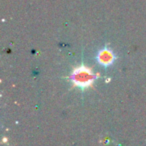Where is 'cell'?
<instances>
[{
  "label": "cell",
  "mask_w": 146,
  "mask_h": 146,
  "mask_svg": "<svg viewBox=\"0 0 146 146\" xmlns=\"http://www.w3.org/2000/svg\"><path fill=\"white\" fill-rule=\"evenodd\" d=\"M98 60L101 64H110L113 60V54L107 50H103L98 55Z\"/></svg>",
  "instance_id": "cell-1"
},
{
  "label": "cell",
  "mask_w": 146,
  "mask_h": 146,
  "mask_svg": "<svg viewBox=\"0 0 146 146\" xmlns=\"http://www.w3.org/2000/svg\"><path fill=\"white\" fill-rule=\"evenodd\" d=\"M74 80L80 85V84H82V82H85V84L89 83V81H91L92 79L87 72L85 73L80 72V73H76L75 76H74Z\"/></svg>",
  "instance_id": "cell-2"
}]
</instances>
